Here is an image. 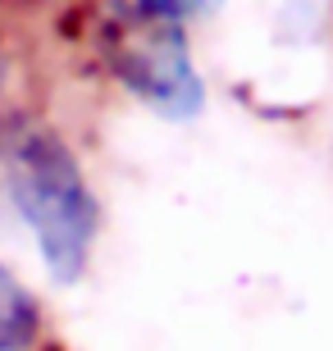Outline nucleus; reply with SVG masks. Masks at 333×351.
<instances>
[{
  "label": "nucleus",
  "mask_w": 333,
  "mask_h": 351,
  "mask_svg": "<svg viewBox=\"0 0 333 351\" xmlns=\"http://www.w3.org/2000/svg\"><path fill=\"white\" fill-rule=\"evenodd\" d=\"M0 160H5V182H10L14 206L37 233V247L51 274L78 278L87 265L101 210H96V196L82 169L69 156V146L46 123L19 119L0 132Z\"/></svg>",
  "instance_id": "nucleus-1"
},
{
  "label": "nucleus",
  "mask_w": 333,
  "mask_h": 351,
  "mask_svg": "<svg viewBox=\"0 0 333 351\" xmlns=\"http://www.w3.org/2000/svg\"><path fill=\"white\" fill-rule=\"evenodd\" d=\"M105 60L115 64L133 96L169 119H192L205 91L187 55V37L179 23L151 19V14H115L105 27Z\"/></svg>",
  "instance_id": "nucleus-2"
},
{
  "label": "nucleus",
  "mask_w": 333,
  "mask_h": 351,
  "mask_svg": "<svg viewBox=\"0 0 333 351\" xmlns=\"http://www.w3.org/2000/svg\"><path fill=\"white\" fill-rule=\"evenodd\" d=\"M37 338V301L0 265V351H23Z\"/></svg>",
  "instance_id": "nucleus-3"
},
{
  "label": "nucleus",
  "mask_w": 333,
  "mask_h": 351,
  "mask_svg": "<svg viewBox=\"0 0 333 351\" xmlns=\"http://www.w3.org/2000/svg\"><path fill=\"white\" fill-rule=\"evenodd\" d=\"M141 14L151 19H165V23H183V19H196V14H210L219 10L224 0H133Z\"/></svg>",
  "instance_id": "nucleus-4"
}]
</instances>
